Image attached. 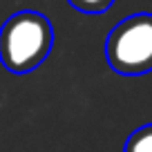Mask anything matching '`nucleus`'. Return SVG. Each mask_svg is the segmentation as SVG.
Listing matches in <instances>:
<instances>
[{
  "mask_svg": "<svg viewBox=\"0 0 152 152\" xmlns=\"http://www.w3.org/2000/svg\"><path fill=\"white\" fill-rule=\"evenodd\" d=\"M52 47L54 29L40 11H18L0 27V63L11 74H29L40 67Z\"/></svg>",
  "mask_w": 152,
  "mask_h": 152,
  "instance_id": "obj_1",
  "label": "nucleus"
},
{
  "mask_svg": "<svg viewBox=\"0 0 152 152\" xmlns=\"http://www.w3.org/2000/svg\"><path fill=\"white\" fill-rule=\"evenodd\" d=\"M105 58L121 76L152 72V14H132L114 25L105 38Z\"/></svg>",
  "mask_w": 152,
  "mask_h": 152,
  "instance_id": "obj_2",
  "label": "nucleus"
},
{
  "mask_svg": "<svg viewBox=\"0 0 152 152\" xmlns=\"http://www.w3.org/2000/svg\"><path fill=\"white\" fill-rule=\"evenodd\" d=\"M123 152H152V123L134 130L125 141Z\"/></svg>",
  "mask_w": 152,
  "mask_h": 152,
  "instance_id": "obj_3",
  "label": "nucleus"
},
{
  "mask_svg": "<svg viewBox=\"0 0 152 152\" xmlns=\"http://www.w3.org/2000/svg\"><path fill=\"white\" fill-rule=\"evenodd\" d=\"M67 2L83 14H105L114 5V0H67Z\"/></svg>",
  "mask_w": 152,
  "mask_h": 152,
  "instance_id": "obj_4",
  "label": "nucleus"
}]
</instances>
